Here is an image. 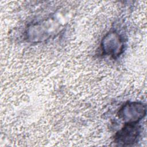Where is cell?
Segmentation results:
<instances>
[{"instance_id":"1","label":"cell","mask_w":147,"mask_h":147,"mask_svg":"<svg viewBox=\"0 0 147 147\" xmlns=\"http://www.w3.org/2000/svg\"><path fill=\"white\" fill-rule=\"evenodd\" d=\"M138 134L139 127L136 123H128L117 133L115 142L119 145H129L137 140Z\"/></svg>"},{"instance_id":"2","label":"cell","mask_w":147,"mask_h":147,"mask_svg":"<svg viewBox=\"0 0 147 147\" xmlns=\"http://www.w3.org/2000/svg\"><path fill=\"white\" fill-rule=\"evenodd\" d=\"M145 114V107L139 103H127L119 111V115L128 123H134L141 119Z\"/></svg>"},{"instance_id":"3","label":"cell","mask_w":147,"mask_h":147,"mask_svg":"<svg viewBox=\"0 0 147 147\" xmlns=\"http://www.w3.org/2000/svg\"><path fill=\"white\" fill-rule=\"evenodd\" d=\"M104 42V49L106 53L118 55L119 51L121 50V42L120 38L117 34H110L105 38Z\"/></svg>"}]
</instances>
